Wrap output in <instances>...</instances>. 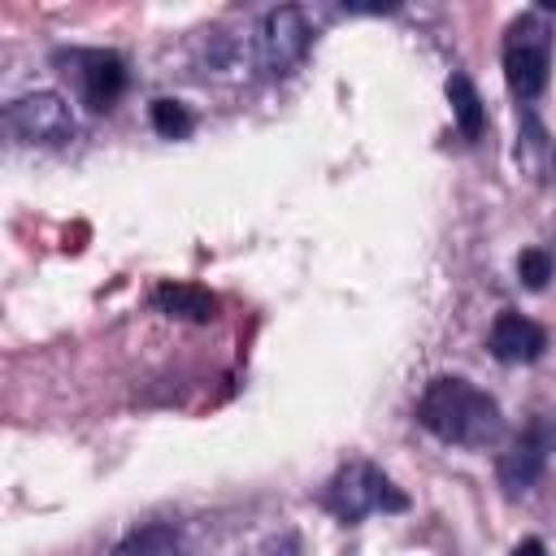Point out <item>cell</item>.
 <instances>
[{"label":"cell","mask_w":556,"mask_h":556,"mask_svg":"<svg viewBox=\"0 0 556 556\" xmlns=\"http://www.w3.org/2000/svg\"><path fill=\"white\" fill-rule=\"evenodd\" d=\"M417 421L456 447H491L504 434V413L495 404V395H486L482 387H473L469 378L443 374L430 378L421 400H417Z\"/></svg>","instance_id":"cell-1"},{"label":"cell","mask_w":556,"mask_h":556,"mask_svg":"<svg viewBox=\"0 0 556 556\" xmlns=\"http://www.w3.org/2000/svg\"><path fill=\"white\" fill-rule=\"evenodd\" d=\"M321 504H326L339 521L356 526V521L369 517V513H404V508H408V495H404L378 465H369V460H348V465H339L334 478L326 482Z\"/></svg>","instance_id":"cell-2"},{"label":"cell","mask_w":556,"mask_h":556,"mask_svg":"<svg viewBox=\"0 0 556 556\" xmlns=\"http://www.w3.org/2000/svg\"><path fill=\"white\" fill-rule=\"evenodd\" d=\"M504 78L521 104L539 100L552 78V26L543 13H521L504 30Z\"/></svg>","instance_id":"cell-3"},{"label":"cell","mask_w":556,"mask_h":556,"mask_svg":"<svg viewBox=\"0 0 556 556\" xmlns=\"http://www.w3.org/2000/svg\"><path fill=\"white\" fill-rule=\"evenodd\" d=\"M4 130L17 143H39V148H61L78 135V117L61 91H30L4 104Z\"/></svg>","instance_id":"cell-4"},{"label":"cell","mask_w":556,"mask_h":556,"mask_svg":"<svg viewBox=\"0 0 556 556\" xmlns=\"http://www.w3.org/2000/svg\"><path fill=\"white\" fill-rule=\"evenodd\" d=\"M56 61L65 65V74L74 78V91L87 109L96 113H109L122 91H126V61L109 48H70V52H56Z\"/></svg>","instance_id":"cell-5"},{"label":"cell","mask_w":556,"mask_h":556,"mask_svg":"<svg viewBox=\"0 0 556 556\" xmlns=\"http://www.w3.org/2000/svg\"><path fill=\"white\" fill-rule=\"evenodd\" d=\"M308 22L295 4H282V9H269L252 35V56H256V70L265 74H287L304 52H308Z\"/></svg>","instance_id":"cell-6"},{"label":"cell","mask_w":556,"mask_h":556,"mask_svg":"<svg viewBox=\"0 0 556 556\" xmlns=\"http://www.w3.org/2000/svg\"><path fill=\"white\" fill-rule=\"evenodd\" d=\"M556 447V426L552 421H530L504 452H500V482L508 491H530L539 482V473L547 469V456Z\"/></svg>","instance_id":"cell-7"},{"label":"cell","mask_w":556,"mask_h":556,"mask_svg":"<svg viewBox=\"0 0 556 556\" xmlns=\"http://www.w3.org/2000/svg\"><path fill=\"white\" fill-rule=\"evenodd\" d=\"M491 356L504 361V365H526V361H539L543 348H547V330L539 321H530L526 313H500L491 321Z\"/></svg>","instance_id":"cell-8"},{"label":"cell","mask_w":556,"mask_h":556,"mask_svg":"<svg viewBox=\"0 0 556 556\" xmlns=\"http://www.w3.org/2000/svg\"><path fill=\"white\" fill-rule=\"evenodd\" d=\"M517 165H521L534 182L552 178V169H556L552 135H547V126L539 122V113H534L530 104H526V109H521V117H517Z\"/></svg>","instance_id":"cell-9"},{"label":"cell","mask_w":556,"mask_h":556,"mask_svg":"<svg viewBox=\"0 0 556 556\" xmlns=\"http://www.w3.org/2000/svg\"><path fill=\"white\" fill-rule=\"evenodd\" d=\"M152 304H156L161 313L187 317V321H208V317H217V300H213L204 287H195V282H161V287L152 291Z\"/></svg>","instance_id":"cell-10"},{"label":"cell","mask_w":556,"mask_h":556,"mask_svg":"<svg viewBox=\"0 0 556 556\" xmlns=\"http://www.w3.org/2000/svg\"><path fill=\"white\" fill-rule=\"evenodd\" d=\"M113 556H182V534L174 521H148L139 530H130Z\"/></svg>","instance_id":"cell-11"},{"label":"cell","mask_w":556,"mask_h":556,"mask_svg":"<svg viewBox=\"0 0 556 556\" xmlns=\"http://www.w3.org/2000/svg\"><path fill=\"white\" fill-rule=\"evenodd\" d=\"M447 100H452V117H456L460 135L465 139H478L482 126H486V104H482L478 87L469 83V74H460V70L447 74Z\"/></svg>","instance_id":"cell-12"},{"label":"cell","mask_w":556,"mask_h":556,"mask_svg":"<svg viewBox=\"0 0 556 556\" xmlns=\"http://www.w3.org/2000/svg\"><path fill=\"white\" fill-rule=\"evenodd\" d=\"M152 130L156 135H165V139H187L191 130H195V117H191V109L182 104V100H169V96H161V100H152Z\"/></svg>","instance_id":"cell-13"},{"label":"cell","mask_w":556,"mask_h":556,"mask_svg":"<svg viewBox=\"0 0 556 556\" xmlns=\"http://www.w3.org/2000/svg\"><path fill=\"white\" fill-rule=\"evenodd\" d=\"M552 269H556V261H552V252H547V248H526V252L517 256V278H521L530 291L547 287Z\"/></svg>","instance_id":"cell-14"},{"label":"cell","mask_w":556,"mask_h":556,"mask_svg":"<svg viewBox=\"0 0 556 556\" xmlns=\"http://www.w3.org/2000/svg\"><path fill=\"white\" fill-rule=\"evenodd\" d=\"M513 556H547V547H543V539H521L513 547Z\"/></svg>","instance_id":"cell-15"},{"label":"cell","mask_w":556,"mask_h":556,"mask_svg":"<svg viewBox=\"0 0 556 556\" xmlns=\"http://www.w3.org/2000/svg\"><path fill=\"white\" fill-rule=\"evenodd\" d=\"M552 426H556V421H552Z\"/></svg>","instance_id":"cell-16"}]
</instances>
